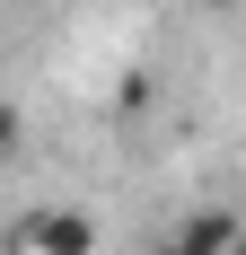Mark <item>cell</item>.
<instances>
[{
    "instance_id": "6da1fadb",
    "label": "cell",
    "mask_w": 246,
    "mask_h": 255,
    "mask_svg": "<svg viewBox=\"0 0 246 255\" xmlns=\"http://www.w3.org/2000/svg\"><path fill=\"white\" fill-rule=\"evenodd\" d=\"M18 247L26 255H97V220L71 211V203H44V211L18 220Z\"/></svg>"
},
{
    "instance_id": "7a4b0ae2",
    "label": "cell",
    "mask_w": 246,
    "mask_h": 255,
    "mask_svg": "<svg viewBox=\"0 0 246 255\" xmlns=\"http://www.w3.org/2000/svg\"><path fill=\"white\" fill-rule=\"evenodd\" d=\"M167 247L176 255H229V247H238V211H185Z\"/></svg>"
},
{
    "instance_id": "3957f363",
    "label": "cell",
    "mask_w": 246,
    "mask_h": 255,
    "mask_svg": "<svg viewBox=\"0 0 246 255\" xmlns=\"http://www.w3.org/2000/svg\"><path fill=\"white\" fill-rule=\"evenodd\" d=\"M18 132H26V124H18V106H9V97H0V158H9V150H18Z\"/></svg>"
},
{
    "instance_id": "277c9868",
    "label": "cell",
    "mask_w": 246,
    "mask_h": 255,
    "mask_svg": "<svg viewBox=\"0 0 246 255\" xmlns=\"http://www.w3.org/2000/svg\"><path fill=\"white\" fill-rule=\"evenodd\" d=\"M229 255H246V220H238V247H229Z\"/></svg>"
},
{
    "instance_id": "5b68a950",
    "label": "cell",
    "mask_w": 246,
    "mask_h": 255,
    "mask_svg": "<svg viewBox=\"0 0 246 255\" xmlns=\"http://www.w3.org/2000/svg\"><path fill=\"white\" fill-rule=\"evenodd\" d=\"M158 255H176V247H158Z\"/></svg>"
}]
</instances>
